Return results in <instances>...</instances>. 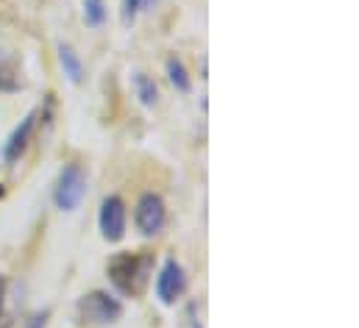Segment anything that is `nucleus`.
<instances>
[{
  "label": "nucleus",
  "instance_id": "obj_1",
  "mask_svg": "<svg viewBox=\"0 0 359 328\" xmlns=\"http://www.w3.org/2000/svg\"><path fill=\"white\" fill-rule=\"evenodd\" d=\"M154 270V256L151 253H117L109 261V278L123 295H140L148 287Z\"/></svg>",
  "mask_w": 359,
  "mask_h": 328
},
{
  "label": "nucleus",
  "instance_id": "obj_2",
  "mask_svg": "<svg viewBox=\"0 0 359 328\" xmlns=\"http://www.w3.org/2000/svg\"><path fill=\"white\" fill-rule=\"evenodd\" d=\"M120 315H123L120 301H114L106 292H90L79 301V317L90 326H109V323L120 320Z\"/></svg>",
  "mask_w": 359,
  "mask_h": 328
},
{
  "label": "nucleus",
  "instance_id": "obj_3",
  "mask_svg": "<svg viewBox=\"0 0 359 328\" xmlns=\"http://www.w3.org/2000/svg\"><path fill=\"white\" fill-rule=\"evenodd\" d=\"M87 195V175L79 164H67L59 172V184H56V206L62 212H73L79 209V203Z\"/></svg>",
  "mask_w": 359,
  "mask_h": 328
},
{
  "label": "nucleus",
  "instance_id": "obj_4",
  "mask_svg": "<svg viewBox=\"0 0 359 328\" xmlns=\"http://www.w3.org/2000/svg\"><path fill=\"white\" fill-rule=\"evenodd\" d=\"M168 223V209H165V200L156 195V192H148L140 198L137 203V228L145 234V237H154L165 228Z\"/></svg>",
  "mask_w": 359,
  "mask_h": 328
},
{
  "label": "nucleus",
  "instance_id": "obj_5",
  "mask_svg": "<svg viewBox=\"0 0 359 328\" xmlns=\"http://www.w3.org/2000/svg\"><path fill=\"white\" fill-rule=\"evenodd\" d=\"M187 289V275H184V267H181L176 259H168L159 278H156V298L165 303V306H173L184 295Z\"/></svg>",
  "mask_w": 359,
  "mask_h": 328
},
{
  "label": "nucleus",
  "instance_id": "obj_6",
  "mask_svg": "<svg viewBox=\"0 0 359 328\" xmlns=\"http://www.w3.org/2000/svg\"><path fill=\"white\" fill-rule=\"evenodd\" d=\"M97 223H100V231H103V237L109 240V242H120L123 237H126V206H123V200L120 198H106L103 203H100V217H97Z\"/></svg>",
  "mask_w": 359,
  "mask_h": 328
},
{
  "label": "nucleus",
  "instance_id": "obj_7",
  "mask_svg": "<svg viewBox=\"0 0 359 328\" xmlns=\"http://www.w3.org/2000/svg\"><path fill=\"white\" fill-rule=\"evenodd\" d=\"M36 117H39V111H31V114L14 128V134L8 137L6 148H3V159H6V162H17V159L25 153V148H28V142H31V137H34V128H36Z\"/></svg>",
  "mask_w": 359,
  "mask_h": 328
},
{
  "label": "nucleus",
  "instance_id": "obj_8",
  "mask_svg": "<svg viewBox=\"0 0 359 328\" xmlns=\"http://www.w3.org/2000/svg\"><path fill=\"white\" fill-rule=\"evenodd\" d=\"M59 64H62V70H65V76L70 81L81 83V78H84V64H81L79 53L70 45H59Z\"/></svg>",
  "mask_w": 359,
  "mask_h": 328
},
{
  "label": "nucleus",
  "instance_id": "obj_9",
  "mask_svg": "<svg viewBox=\"0 0 359 328\" xmlns=\"http://www.w3.org/2000/svg\"><path fill=\"white\" fill-rule=\"evenodd\" d=\"M134 86H137V97L142 100V106H154L159 100V89H156V83L151 81L148 76L137 73L134 76Z\"/></svg>",
  "mask_w": 359,
  "mask_h": 328
},
{
  "label": "nucleus",
  "instance_id": "obj_10",
  "mask_svg": "<svg viewBox=\"0 0 359 328\" xmlns=\"http://www.w3.org/2000/svg\"><path fill=\"white\" fill-rule=\"evenodd\" d=\"M168 78H170V83H173L179 92H189V89H192V81H189V76H187L181 59H176V56L168 59Z\"/></svg>",
  "mask_w": 359,
  "mask_h": 328
},
{
  "label": "nucleus",
  "instance_id": "obj_11",
  "mask_svg": "<svg viewBox=\"0 0 359 328\" xmlns=\"http://www.w3.org/2000/svg\"><path fill=\"white\" fill-rule=\"evenodd\" d=\"M84 17L90 25H100L106 20V6L103 0H84Z\"/></svg>",
  "mask_w": 359,
  "mask_h": 328
},
{
  "label": "nucleus",
  "instance_id": "obj_12",
  "mask_svg": "<svg viewBox=\"0 0 359 328\" xmlns=\"http://www.w3.org/2000/svg\"><path fill=\"white\" fill-rule=\"evenodd\" d=\"M140 6H142V0H123V17H126V22L134 20V14L140 11Z\"/></svg>",
  "mask_w": 359,
  "mask_h": 328
},
{
  "label": "nucleus",
  "instance_id": "obj_13",
  "mask_svg": "<svg viewBox=\"0 0 359 328\" xmlns=\"http://www.w3.org/2000/svg\"><path fill=\"white\" fill-rule=\"evenodd\" d=\"M45 323H48V315H34L28 320V328H45Z\"/></svg>",
  "mask_w": 359,
  "mask_h": 328
},
{
  "label": "nucleus",
  "instance_id": "obj_14",
  "mask_svg": "<svg viewBox=\"0 0 359 328\" xmlns=\"http://www.w3.org/2000/svg\"><path fill=\"white\" fill-rule=\"evenodd\" d=\"M3 295H6V281L0 278V309H3Z\"/></svg>",
  "mask_w": 359,
  "mask_h": 328
},
{
  "label": "nucleus",
  "instance_id": "obj_15",
  "mask_svg": "<svg viewBox=\"0 0 359 328\" xmlns=\"http://www.w3.org/2000/svg\"><path fill=\"white\" fill-rule=\"evenodd\" d=\"M187 328H203V326H201L198 320H192V317H189V323H187Z\"/></svg>",
  "mask_w": 359,
  "mask_h": 328
}]
</instances>
